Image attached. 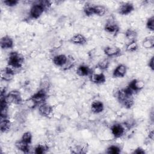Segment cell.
Wrapping results in <instances>:
<instances>
[{"mask_svg": "<svg viewBox=\"0 0 154 154\" xmlns=\"http://www.w3.org/2000/svg\"><path fill=\"white\" fill-rule=\"evenodd\" d=\"M148 66L152 70H153L154 69V60H153V57H152L150 60H149V63H148Z\"/></svg>", "mask_w": 154, "mask_h": 154, "instance_id": "33", "label": "cell"}, {"mask_svg": "<svg viewBox=\"0 0 154 154\" xmlns=\"http://www.w3.org/2000/svg\"><path fill=\"white\" fill-rule=\"evenodd\" d=\"M15 69L8 66L1 72V78L4 81H11L15 75Z\"/></svg>", "mask_w": 154, "mask_h": 154, "instance_id": "5", "label": "cell"}, {"mask_svg": "<svg viewBox=\"0 0 154 154\" xmlns=\"http://www.w3.org/2000/svg\"><path fill=\"white\" fill-rule=\"evenodd\" d=\"M109 65V61L107 58H103L100 60L97 63V68H99L101 70H103L106 69Z\"/></svg>", "mask_w": 154, "mask_h": 154, "instance_id": "25", "label": "cell"}, {"mask_svg": "<svg viewBox=\"0 0 154 154\" xmlns=\"http://www.w3.org/2000/svg\"><path fill=\"white\" fill-rule=\"evenodd\" d=\"M104 109V106L103 103L99 100L93 101L91 105V109L93 112L95 114H98L101 112Z\"/></svg>", "mask_w": 154, "mask_h": 154, "instance_id": "16", "label": "cell"}, {"mask_svg": "<svg viewBox=\"0 0 154 154\" xmlns=\"http://www.w3.org/2000/svg\"><path fill=\"white\" fill-rule=\"evenodd\" d=\"M48 147L46 144H39L35 147L34 149V153L37 154L45 153L48 150Z\"/></svg>", "mask_w": 154, "mask_h": 154, "instance_id": "26", "label": "cell"}, {"mask_svg": "<svg viewBox=\"0 0 154 154\" xmlns=\"http://www.w3.org/2000/svg\"><path fill=\"white\" fill-rule=\"evenodd\" d=\"M76 73L79 76H90L91 74L92 70L86 65H81L78 67Z\"/></svg>", "mask_w": 154, "mask_h": 154, "instance_id": "15", "label": "cell"}, {"mask_svg": "<svg viewBox=\"0 0 154 154\" xmlns=\"http://www.w3.org/2000/svg\"><path fill=\"white\" fill-rule=\"evenodd\" d=\"M19 1L17 0H5L3 1V3L8 7H11L16 5L18 4Z\"/></svg>", "mask_w": 154, "mask_h": 154, "instance_id": "32", "label": "cell"}, {"mask_svg": "<svg viewBox=\"0 0 154 154\" xmlns=\"http://www.w3.org/2000/svg\"><path fill=\"white\" fill-rule=\"evenodd\" d=\"M134 10V6L132 3L125 2L120 5L118 8V13L122 15H128Z\"/></svg>", "mask_w": 154, "mask_h": 154, "instance_id": "7", "label": "cell"}, {"mask_svg": "<svg viewBox=\"0 0 154 154\" xmlns=\"http://www.w3.org/2000/svg\"><path fill=\"white\" fill-rule=\"evenodd\" d=\"M93 11L94 14H96L99 16H103L106 11V9L105 7L101 5H96L93 7Z\"/></svg>", "mask_w": 154, "mask_h": 154, "instance_id": "22", "label": "cell"}, {"mask_svg": "<svg viewBox=\"0 0 154 154\" xmlns=\"http://www.w3.org/2000/svg\"><path fill=\"white\" fill-rule=\"evenodd\" d=\"M0 128L1 132H7L9 130L11 125V123L10 120L7 119V117H0Z\"/></svg>", "mask_w": 154, "mask_h": 154, "instance_id": "19", "label": "cell"}, {"mask_svg": "<svg viewBox=\"0 0 154 154\" xmlns=\"http://www.w3.org/2000/svg\"><path fill=\"white\" fill-rule=\"evenodd\" d=\"M127 72V67L125 64H121L117 66L112 73L114 78H122L125 76Z\"/></svg>", "mask_w": 154, "mask_h": 154, "instance_id": "12", "label": "cell"}, {"mask_svg": "<svg viewBox=\"0 0 154 154\" xmlns=\"http://www.w3.org/2000/svg\"><path fill=\"white\" fill-rule=\"evenodd\" d=\"M137 32L132 29H128L125 32V37L129 40V42L136 40Z\"/></svg>", "mask_w": 154, "mask_h": 154, "instance_id": "23", "label": "cell"}, {"mask_svg": "<svg viewBox=\"0 0 154 154\" xmlns=\"http://www.w3.org/2000/svg\"><path fill=\"white\" fill-rule=\"evenodd\" d=\"M32 136L31 133L30 132L28 131V132H25L22 135V138H21V140H22L25 143L29 144L32 141Z\"/></svg>", "mask_w": 154, "mask_h": 154, "instance_id": "30", "label": "cell"}, {"mask_svg": "<svg viewBox=\"0 0 154 154\" xmlns=\"http://www.w3.org/2000/svg\"><path fill=\"white\" fill-rule=\"evenodd\" d=\"M104 29L106 32L114 34H116L119 31V27L118 25L114 20L111 19L107 21Z\"/></svg>", "mask_w": 154, "mask_h": 154, "instance_id": "9", "label": "cell"}, {"mask_svg": "<svg viewBox=\"0 0 154 154\" xmlns=\"http://www.w3.org/2000/svg\"><path fill=\"white\" fill-rule=\"evenodd\" d=\"M90 80L91 82L97 84H103L106 81V77L103 73H94L92 72L91 74L90 75Z\"/></svg>", "mask_w": 154, "mask_h": 154, "instance_id": "11", "label": "cell"}, {"mask_svg": "<svg viewBox=\"0 0 154 154\" xmlns=\"http://www.w3.org/2000/svg\"><path fill=\"white\" fill-rule=\"evenodd\" d=\"M134 153H137V154H143L145 153V151L141 147H138L133 152Z\"/></svg>", "mask_w": 154, "mask_h": 154, "instance_id": "34", "label": "cell"}, {"mask_svg": "<svg viewBox=\"0 0 154 154\" xmlns=\"http://www.w3.org/2000/svg\"><path fill=\"white\" fill-rule=\"evenodd\" d=\"M112 134L116 138H120L125 132V125L116 123L113 125L111 128Z\"/></svg>", "mask_w": 154, "mask_h": 154, "instance_id": "6", "label": "cell"}, {"mask_svg": "<svg viewBox=\"0 0 154 154\" xmlns=\"http://www.w3.org/2000/svg\"><path fill=\"white\" fill-rule=\"evenodd\" d=\"M46 91L43 89L39 90L37 93L34 94L30 98L34 102L36 105H40L45 102L46 99Z\"/></svg>", "mask_w": 154, "mask_h": 154, "instance_id": "4", "label": "cell"}, {"mask_svg": "<svg viewBox=\"0 0 154 154\" xmlns=\"http://www.w3.org/2000/svg\"><path fill=\"white\" fill-rule=\"evenodd\" d=\"M74 64H75L74 58L72 56H69L67 57V59L66 63L61 67L64 70H69L74 66Z\"/></svg>", "mask_w": 154, "mask_h": 154, "instance_id": "24", "label": "cell"}, {"mask_svg": "<svg viewBox=\"0 0 154 154\" xmlns=\"http://www.w3.org/2000/svg\"><path fill=\"white\" fill-rule=\"evenodd\" d=\"M15 146L17 149H19V150L24 153H28L29 152V144L25 143L21 140L20 141H16L15 143Z\"/></svg>", "mask_w": 154, "mask_h": 154, "instance_id": "20", "label": "cell"}, {"mask_svg": "<svg viewBox=\"0 0 154 154\" xmlns=\"http://www.w3.org/2000/svg\"><path fill=\"white\" fill-rule=\"evenodd\" d=\"M0 45L2 49H10L13 47V41L10 37L5 35L1 38Z\"/></svg>", "mask_w": 154, "mask_h": 154, "instance_id": "14", "label": "cell"}, {"mask_svg": "<svg viewBox=\"0 0 154 154\" xmlns=\"http://www.w3.org/2000/svg\"><path fill=\"white\" fill-rule=\"evenodd\" d=\"M143 46L146 49H151L154 46V38L153 36H149L144 38L142 42Z\"/></svg>", "mask_w": 154, "mask_h": 154, "instance_id": "21", "label": "cell"}, {"mask_svg": "<svg viewBox=\"0 0 154 154\" xmlns=\"http://www.w3.org/2000/svg\"><path fill=\"white\" fill-rule=\"evenodd\" d=\"M149 138H150L152 140L153 139V131H152L150 132H149Z\"/></svg>", "mask_w": 154, "mask_h": 154, "instance_id": "35", "label": "cell"}, {"mask_svg": "<svg viewBox=\"0 0 154 154\" xmlns=\"http://www.w3.org/2000/svg\"><path fill=\"white\" fill-rule=\"evenodd\" d=\"M120 148L116 145H111L109 146L106 152L109 154H119L120 153Z\"/></svg>", "mask_w": 154, "mask_h": 154, "instance_id": "29", "label": "cell"}, {"mask_svg": "<svg viewBox=\"0 0 154 154\" xmlns=\"http://www.w3.org/2000/svg\"><path fill=\"white\" fill-rule=\"evenodd\" d=\"M45 11V9L40 4V1H37L32 5L30 9L29 15L32 19H38L41 16Z\"/></svg>", "mask_w": 154, "mask_h": 154, "instance_id": "3", "label": "cell"}, {"mask_svg": "<svg viewBox=\"0 0 154 154\" xmlns=\"http://www.w3.org/2000/svg\"><path fill=\"white\" fill-rule=\"evenodd\" d=\"M146 27L150 31H153L154 30V17L153 16L147 19L146 22Z\"/></svg>", "mask_w": 154, "mask_h": 154, "instance_id": "31", "label": "cell"}, {"mask_svg": "<svg viewBox=\"0 0 154 154\" xmlns=\"http://www.w3.org/2000/svg\"><path fill=\"white\" fill-rule=\"evenodd\" d=\"M134 93L140 91L144 87V83L143 81L138 79H133L130 82L129 85L128 86Z\"/></svg>", "mask_w": 154, "mask_h": 154, "instance_id": "10", "label": "cell"}, {"mask_svg": "<svg viewBox=\"0 0 154 154\" xmlns=\"http://www.w3.org/2000/svg\"><path fill=\"white\" fill-rule=\"evenodd\" d=\"M23 63L24 58L21 54L14 51L10 53L8 58V66L17 69L21 68Z\"/></svg>", "mask_w": 154, "mask_h": 154, "instance_id": "1", "label": "cell"}, {"mask_svg": "<svg viewBox=\"0 0 154 154\" xmlns=\"http://www.w3.org/2000/svg\"><path fill=\"white\" fill-rule=\"evenodd\" d=\"M93 7H94V5L91 4L90 3H86L84 7V14L87 16H90L94 14Z\"/></svg>", "mask_w": 154, "mask_h": 154, "instance_id": "27", "label": "cell"}, {"mask_svg": "<svg viewBox=\"0 0 154 154\" xmlns=\"http://www.w3.org/2000/svg\"><path fill=\"white\" fill-rule=\"evenodd\" d=\"M52 111H53L52 106L46 102L39 105L38 112L42 116L48 117L51 115Z\"/></svg>", "mask_w": 154, "mask_h": 154, "instance_id": "8", "label": "cell"}, {"mask_svg": "<svg viewBox=\"0 0 154 154\" xmlns=\"http://www.w3.org/2000/svg\"><path fill=\"white\" fill-rule=\"evenodd\" d=\"M70 42L74 44L84 45L87 42V39L83 35L76 34L71 37Z\"/></svg>", "mask_w": 154, "mask_h": 154, "instance_id": "18", "label": "cell"}, {"mask_svg": "<svg viewBox=\"0 0 154 154\" xmlns=\"http://www.w3.org/2000/svg\"><path fill=\"white\" fill-rule=\"evenodd\" d=\"M1 99H4L8 104H20L22 100L20 92L17 90H13L5 96H1Z\"/></svg>", "mask_w": 154, "mask_h": 154, "instance_id": "2", "label": "cell"}, {"mask_svg": "<svg viewBox=\"0 0 154 154\" xmlns=\"http://www.w3.org/2000/svg\"><path fill=\"white\" fill-rule=\"evenodd\" d=\"M103 52L107 57H113L120 55L121 53V50L117 47L107 46L104 48Z\"/></svg>", "mask_w": 154, "mask_h": 154, "instance_id": "13", "label": "cell"}, {"mask_svg": "<svg viewBox=\"0 0 154 154\" xmlns=\"http://www.w3.org/2000/svg\"><path fill=\"white\" fill-rule=\"evenodd\" d=\"M138 49V44L136 40L129 42L126 46V50L128 52H134Z\"/></svg>", "mask_w": 154, "mask_h": 154, "instance_id": "28", "label": "cell"}, {"mask_svg": "<svg viewBox=\"0 0 154 154\" xmlns=\"http://www.w3.org/2000/svg\"><path fill=\"white\" fill-rule=\"evenodd\" d=\"M67 59V57H66L65 55L60 54V55L55 56L53 58L52 61L55 65L59 67H62L66 63Z\"/></svg>", "mask_w": 154, "mask_h": 154, "instance_id": "17", "label": "cell"}]
</instances>
